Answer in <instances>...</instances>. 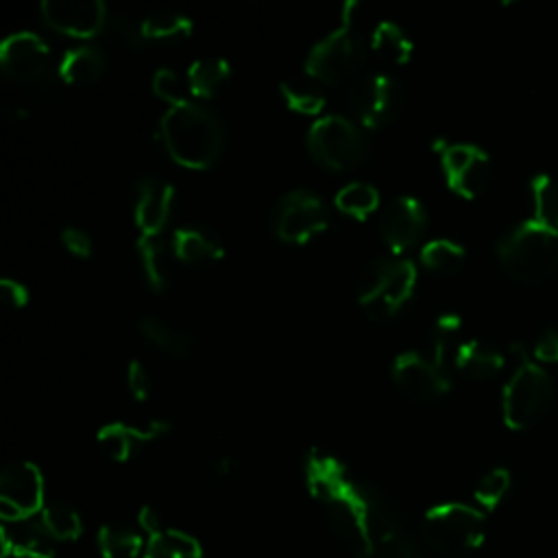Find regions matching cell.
Segmentation results:
<instances>
[{"label":"cell","mask_w":558,"mask_h":558,"mask_svg":"<svg viewBox=\"0 0 558 558\" xmlns=\"http://www.w3.org/2000/svg\"><path fill=\"white\" fill-rule=\"evenodd\" d=\"M305 484L342 545L357 558H375L379 501L331 453L312 449L305 458Z\"/></svg>","instance_id":"6da1fadb"},{"label":"cell","mask_w":558,"mask_h":558,"mask_svg":"<svg viewBox=\"0 0 558 558\" xmlns=\"http://www.w3.org/2000/svg\"><path fill=\"white\" fill-rule=\"evenodd\" d=\"M159 137L170 159L190 170L211 168L225 146L220 120L214 111L194 100L163 111Z\"/></svg>","instance_id":"7a4b0ae2"},{"label":"cell","mask_w":558,"mask_h":558,"mask_svg":"<svg viewBox=\"0 0 558 558\" xmlns=\"http://www.w3.org/2000/svg\"><path fill=\"white\" fill-rule=\"evenodd\" d=\"M495 251L501 268L519 283H543L558 272V231L536 218L506 231Z\"/></svg>","instance_id":"3957f363"},{"label":"cell","mask_w":558,"mask_h":558,"mask_svg":"<svg viewBox=\"0 0 558 558\" xmlns=\"http://www.w3.org/2000/svg\"><path fill=\"white\" fill-rule=\"evenodd\" d=\"M357 2H344L340 24L318 39L305 57V74L320 85L353 83L364 65V39L355 20Z\"/></svg>","instance_id":"277c9868"},{"label":"cell","mask_w":558,"mask_h":558,"mask_svg":"<svg viewBox=\"0 0 558 558\" xmlns=\"http://www.w3.org/2000/svg\"><path fill=\"white\" fill-rule=\"evenodd\" d=\"M519 355V366L510 375L501 392V416L508 429L521 432L532 427L549 410L554 399V381L549 373L532 360L521 344L512 347Z\"/></svg>","instance_id":"5b68a950"},{"label":"cell","mask_w":558,"mask_h":558,"mask_svg":"<svg viewBox=\"0 0 558 558\" xmlns=\"http://www.w3.org/2000/svg\"><path fill=\"white\" fill-rule=\"evenodd\" d=\"M416 288V266L410 259H375L357 281V303L373 320L392 318Z\"/></svg>","instance_id":"8992f818"},{"label":"cell","mask_w":558,"mask_h":558,"mask_svg":"<svg viewBox=\"0 0 558 558\" xmlns=\"http://www.w3.org/2000/svg\"><path fill=\"white\" fill-rule=\"evenodd\" d=\"M423 536L436 551L445 556H462L484 543L486 517L480 508L469 504H438L423 517Z\"/></svg>","instance_id":"52a82bcc"},{"label":"cell","mask_w":558,"mask_h":558,"mask_svg":"<svg viewBox=\"0 0 558 558\" xmlns=\"http://www.w3.org/2000/svg\"><path fill=\"white\" fill-rule=\"evenodd\" d=\"M307 148L316 163L327 170H353L366 155L362 131L353 120L340 113L318 118L307 131Z\"/></svg>","instance_id":"ba28073f"},{"label":"cell","mask_w":558,"mask_h":558,"mask_svg":"<svg viewBox=\"0 0 558 558\" xmlns=\"http://www.w3.org/2000/svg\"><path fill=\"white\" fill-rule=\"evenodd\" d=\"M46 506V484L37 464L28 460L11 462L0 473V517L2 521L35 519Z\"/></svg>","instance_id":"9c48e42d"},{"label":"cell","mask_w":558,"mask_h":558,"mask_svg":"<svg viewBox=\"0 0 558 558\" xmlns=\"http://www.w3.org/2000/svg\"><path fill=\"white\" fill-rule=\"evenodd\" d=\"M272 227L281 242L307 244L329 227V211L314 192L292 190L279 198Z\"/></svg>","instance_id":"30bf717a"},{"label":"cell","mask_w":558,"mask_h":558,"mask_svg":"<svg viewBox=\"0 0 558 558\" xmlns=\"http://www.w3.org/2000/svg\"><path fill=\"white\" fill-rule=\"evenodd\" d=\"M349 107L366 129H379L392 122L401 109V89L384 72L360 74L349 85Z\"/></svg>","instance_id":"8fae6325"},{"label":"cell","mask_w":558,"mask_h":558,"mask_svg":"<svg viewBox=\"0 0 558 558\" xmlns=\"http://www.w3.org/2000/svg\"><path fill=\"white\" fill-rule=\"evenodd\" d=\"M50 48L33 31H17L0 41V65L9 78L22 85H35L50 72Z\"/></svg>","instance_id":"7c38bea8"},{"label":"cell","mask_w":558,"mask_h":558,"mask_svg":"<svg viewBox=\"0 0 558 558\" xmlns=\"http://www.w3.org/2000/svg\"><path fill=\"white\" fill-rule=\"evenodd\" d=\"M392 381L412 401H434L451 388L447 366L416 351H403L395 357Z\"/></svg>","instance_id":"4fadbf2b"},{"label":"cell","mask_w":558,"mask_h":558,"mask_svg":"<svg viewBox=\"0 0 558 558\" xmlns=\"http://www.w3.org/2000/svg\"><path fill=\"white\" fill-rule=\"evenodd\" d=\"M440 163L449 190L462 198L480 196L490 181V157L475 144H447Z\"/></svg>","instance_id":"5bb4252c"},{"label":"cell","mask_w":558,"mask_h":558,"mask_svg":"<svg viewBox=\"0 0 558 558\" xmlns=\"http://www.w3.org/2000/svg\"><path fill=\"white\" fill-rule=\"evenodd\" d=\"M44 22L74 39H92L107 24V4L102 0H44Z\"/></svg>","instance_id":"9a60e30c"},{"label":"cell","mask_w":558,"mask_h":558,"mask_svg":"<svg viewBox=\"0 0 558 558\" xmlns=\"http://www.w3.org/2000/svg\"><path fill=\"white\" fill-rule=\"evenodd\" d=\"M425 225L427 216L423 203L410 194H403L384 207L379 218V233L392 253H403L421 240Z\"/></svg>","instance_id":"2e32d148"},{"label":"cell","mask_w":558,"mask_h":558,"mask_svg":"<svg viewBox=\"0 0 558 558\" xmlns=\"http://www.w3.org/2000/svg\"><path fill=\"white\" fill-rule=\"evenodd\" d=\"M172 183L159 177H144L135 183L133 192V220L140 235H161L170 222L174 207Z\"/></svg>","instance_id":"e0dca14e"},{"label":"cell","mask_w":558,"mask_h":558,"mask_svg":"<svg viewBox=\"0 0 558 558\" xmlns=\"http://www.w3.org/2000/svg\"><path fill=\"white\" fill-rule=\"evenodd\" d=\"M170 432V423L166 418H153L142 425L129 423H107L98 429L96 442L100 451L113 462H126L137 445H146L150 440L161 438Z\"/></svg>","instance_id":"ac0fdd59"},{"label":"cell","mask_w":558,"mask_h":558,"mask_svg":"<svg viewBox=\"0 0 558 558\" xmlns=\"http://www.w3.org/2000/svg\"><path fill=\"white\" fill-rule=\"evenodd\" d=\"M0 554L2 558H54V541L39 519L2 521Z\"/></svg>","instance_id":"d6986e66"},{"label":"cell","mask_w":558,"mask_h":558,"mask_svg":"<svg viewBox=\"0 0 558 558\" xmlns=\"http://www.w3.org/2000/svg\"><path fill=\"white\" fill-rule=\"evenodd\" d=\"M172 255L187 266H207L225 257L220 238L205 227L183 225L172 233Z\"/></svg>","instance_id":"ffe728a7"},{"label":"cell","mask_w":558,"mask_h":558,"mask_svg":"<svg viewBox=\"0 0 558 558\" xmlns=\"http://www.w3.org/2000/svg\"><path fill=\"white\" fill-rule=\"evenodd\" d=\"M453 364L462 375L484 381V379H493L495 375H499L506 360H504L501 351L495 349L493 344L471 338L456 347Z\"/></svg>","instance_id":"44dd1931"},{"label":"cell","mask_w":558,"mask_h":558,"mask_svg":"<svg viewBox=\"0 0 558 558\" xmlns=\"http://www.w3.org/2000/svg\"><path fill=\"white\" fill-rule=\"evenodd\" d=\"M229 78H231L229 61L216 54L198 57L196 61L190 63L185 72L190 94L198 100L214 98L229 83Z\"/></svg>","instance_id":"7402d4cb"},{"label":"cell","mask_w":558,"mask_h":558,"mask_svg":"<svg viewBox=\"0 0 558 558\" xmlns=\"http://www.w3.org/2000/svg\"><path fill=\"white\" fill-rule=\"evenodd\" d=\"M137 329L140 336L157 351L183 360L187 355H192L194 351V338L181 329H174L172 325H168L163 318L159 316H142L137 320Z\"/></svg>","instance_id":"603a6c76"},{"label":"cell","mask_w":558,"mask_h":558,"mask_svg":"<svg viewBox=\"0 0 558 558\" xmlns=\"http://www.w3.org/2000/svg\"><path fill=\"white\" fill-rule=\"evenodd\" d=\"M105 72V57L94 46H78L68 50L59 65L57 74L65 85H92L96 83Z\"/></svg>","instance_id":"cb8c5ba5"},{"label":"cell","mask_w":558,"mask_h":558,"mask_svg":"<svg viewBox=\"0 0 558 558\" xmlns=\"http://www.w3.org/2000/svg\"><path fill=\"white\" fill-rule=\"evenodd\" d=\"M368 48L386 65H405L412 59L414 44L397 22L384 20L371 31Z\"/></svg>","instance_id":"d4e9b609"},{"label":"cell","mask_w":558,"mask_h":558,"mask_svg":"<svg viewBox=\"0 0 558 558\" xmlns=\"http://www.w3.org/2000/svg\"><path fill=\"white\" fill-rule=\"evenodd\" d=\"M170 253L172 246L163 242L161 235H140L137 257L146 283L155 292H163L170 286Z\"/></svg>","instance_id":"484cf974"},{"label":"cell","mask_w":558,"mask_h":558,"mask_svg":"<svg viewBox=\"0 0 558 558\" xmlns=\"http://www.w3.org/2000/svg\"><path fill=\"white\" fill-rule=\"evenodd\" d=\"M142 558H203V545L183 530L161 525L153 534H146Z\"/></svg>","instance_id":"4316f807"},{"label":"cell","mask_w":558,"mask_h":558,"mask_svg":"<svg viewBox=\"0 0 558 558\" xmlns=\"http://www.w3.org/2000/svg\"><path fill=\"white\" fill-rule=\"evenodd\" d=\"M96 545L102 558H137L144 556L146 538L126 523H105L98 530Z\"/></svg>","instance_id":"83f0119b"},{"label":"cell","mask_w":558,"mask_h":558,"mask_svg":"<svg viewBox=\"0 0 558 558\" xmlns=\"http://www.w3.org/2000/svg\"><path fill=\"white\" fill-rule=\"evenodd\" d=\"M279 94L288 109L301 116H318L325 109V92L318 81L303 76H290L279 83Z\"/></svg>","instance_id":"f1b7e54d"},{"label":"cell","mask_w":558,"mask_h":558,"mask_svg":"<svg viewBox=\"0 0 558 558\" xmlns=\"http://www.w3.org/2000/svg\"><path fill=\"white\" fill-rule=\"evenodd\" d=\"M37 519L44 525V530L52 536L54 543H68V541L72 543L83 534V519L78 510L68 501H61V499L46 501Z\"/></svg>","instance_id":"f546056e"},{"label":"cell","mask_w":558,"mask_h":558,"mask_svg":"<svg viewBox=\"0 0 558 558\" xmlns=\"http://www.w3.org/2000/svg\"><path fill=\"white\" fill-rule=\"evenodd\" d=\"M140 24L146 41H179V39H187L194 31L192 17L170 9L153 11Z\"/></svg>","instance_id":"4dcf8cb0"},{"label":"cell","mask_w":558,"mask_h":558,"mask_svg":"<svg viewBox=\"0 0 558 558\" xmlns=\"http://www.w3.org/2000/svg\"><path fill=\"white\" fill-rule=\"evenodd\" d=\"M421 264L436 275H453L464 266L466 251L462 244L449 238H436L423 244L421 248Z\"/></svg>","instance_id":"1f68e13d"},{"label":"cell","mask_w":558,"mask_h":558,"mask_svg":"<svg viewBox=\"0 0 558 558\" xmlns=\"http://www.w3.org/2000/svg\"><path fill=\"white\" fill-rule=\"evenodd\" d=\"M336 207L351 218L364 220L379 207V192L366 181H351L338 190Z\"/></svg>","instance_id":"d6a6232c"},{"label":"cell","mask_w":558,"mask_h":558,"mask_svg":"<svg viewBox=\"0 0 558 558\" xmlns=\"http://www.w3.org/2000/svg\"><path fill=\"white\" fill-rule=\"evenodd\" d=\"M530 198L536 220L554 227L558 218V181L545 172H538L530 181Z\"/></svg>","instance_id":"836d02e7"},{"label":"cell","mask_w":558,"mask_h":558,"mask_svg":"<svg viewBox=\"0 0 558 558\" xmlns=\"http://www.w3.org/2000/svg\"><path fill=\"white\" fill-rule=\"evenodd\" d=\"M375 558H423V556L414 551L412 543L405 541V536L397 530V525L384 512L377 525V536H375Z\"/></svg>","instance_id":"e575fe53"},{"label":"cell","mask_w":558,"mask_h":558,"mask_svg":"<svg viewBox=\"0 0 558 558\" xmlns=\"http://www.w3.org/2000/svg\"><path fill=\"white\" fill-rule=\"evenodd\" d=\"M508 490H510V473L508 469L497 466V469H490L486 475H482V480L473 490V497L477 506H482L484 510H495Z\"/></svg>","instance_id":"d590c367"},{"label":"cell","mask_w":558,"mask_h":558,"mask_svg":"<svg viewBox=\"0 0 558 558\" xmlns=\"http://www.w3.org/2000/svg\"><path fill=\"white\" fill-rule=\"evenodd\" d=\"M153 92L157 98L168 102V107H177L192 100L187 81L170 68H159L153 74Z\"/></svg>","instance_id":"8d00e7d4"},{"label":"cell","mask_w":558,"mask_h":558,"mask_svg":"<svg viewBox=\"0 0 558 558\" xmlns=\"http://www.w3.org/2000/svg\"><path fill=\"white\" fill-rule=\"evenodd\" d=\"M126 386L135 401H146L153 392V379L148 368L140 360H131L126 366Z\"/></svg>","instance_id":"74e56055"},{"label":"cell","mask_w":558,"mask_h":558,"mask_svg":"<svg viewBox=\"0 0 558 558\" xmlns=\"http://www.w3.org/2000/svg\"><path fill=\"white\" fill-rule=\"evenodd\" d=\"M532 355L541 364H556L558 362V325L547 327L534 342Z\"/></svg>","instance_id":"f35d334b"},{"label":"cell","mask_w":558,"mask_h":558,"mask_svg":"<svg viewBox=\"0 0 558 558\" xmlns=\"http://www.w3.org/2000/svg\"><path fill=\"white\" fill-rule=\"evenodd\" d=\"M61 244L74 257H89L92 255V238L81 227H65L61 231Z\"/></svg>","instance_id":"ab89813d"},{"label":"cell","mask_w":558,"mask_h":558,"mask_svg":"<svg viewBox=\"0 0 558 558\" xmlns=\"http://www.w3.org/2000/svg\"><path fill=\"white\" fill-rule=\"evenodd\" d=\"M0 296H2V301H4L9 307H13V310H22V307H26L28 301H31L28 288H26L22 281L11 279V277H2V279H0Z\"/></svg>","instance_id":"60d3db41"},{"label":"cell","mask_w":558,"mask_h":558,"mask_svg":"<svg viewBox=\"0 0 558 558\" xmlns=\"http://www.w3.org/2000/svg\"><path fill=\"white\" fill-rule=\"evenodd\" d=\"M462 318L456 312H445L434 323V342L449 344V340L460 331Z\"/></svg>","instance_id":"b9f144b4"},{"label":"cell","mask_w":558,"mask_h":558,"mask_svg":"<svg viewBox=\"0 0 558 558\" xmlns=\"http://www.w3.org/2000/svg\"><path fill=\"white\" fill-rule=\"evenodd\" d=\"M137 521H140V527L144 530V534H153L155 530H159L163 525L159 512L150 506H144L140 512H137Z\"/></svg>","instance_id":"7bdbcfd3"},{"label":"cell","mask_w":558,"mask_h":558,"mask_svg":"<svg viewBox=\"0 0 558 558\" xmlns=\"http://www.w3.org/2000/svg\"><path fill=\"white\" fill-rule=\"evenodd\" d=\"M7 116H9V120H13V122H22V120L28 118V111L22 109V107H11V109H7Z\"/></svg>","instance_id":"ee69618b"},{"label":"cell","mask_w":558,"mask_h":558,"mask_svg":"<svg viewBox=\"0 0 558 558\" xmlns=\"http://www.w3.org/2000/svg\"><path fill=\"white\" fill-rule=\"evenodd\" d=\"M554 229H556V231H558V218H556V222H554Z\"/></svg>","instance_id":"f6af8a7d"}]
</instances>
